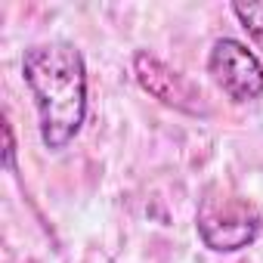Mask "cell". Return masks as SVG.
<instances>
[{
    "label": "cell",
    "instance_id": "1",
    "mask_svg": "<svg viewBox=\"0 0 263 263\" xmlns=\"http://www.w3.org/2000/svg\"><path fill=\"white\" fill-rule=\"evenodd\" d=\"M22 78L37 105L41 143L62 152L87 118V62L71 41L34 44L22 56Z\"/></svg>",
    "mask_w": 263,
    "mask_h": 263
},
{
    "label": "cell",
    "instance_id": "2",
    "mask_svg": "<svg viewBox=\"0 0 263 263\" xmlns=\"http://www.w3.org/2000/svg\"><path fill=\"white\" fill-rule=\"evenodd\" d=\"M198 235L217 254H235L257 241L260 214L241 198H204L198 208Z\"/></svg>",
    "mask_w": 263,
    "mask_h": 263
},
{
    "label": "cell",
    "instance_id": "3",
    "mask_svg": "<svg viewBox=\"0 0 263 263\" xmlns=\"http://www.w3.org/2000/svg\"><path fill=\"white\" fill-rule=\"evenodd\" d=\"M208 74L232 102H254L263 96V62L235 37H217L208 53Z\"/></svg>",
    "mask_w": 263,
    "mask_h": 263
},
{
    "label": "cell",
    "instance_id": "4",
    "mask_svg": "<svg viewBox=\"0 0 263 263\" xmlns=\"http://www.w3.org/2000/svg\"><path fill=\"white\" fill-rule=\"evenodd\" d=\"M134 74H137L140 87H143L149 96H155L158 102H164V105H171V108H177V111L195 115V118L211 115V105H208L201 87H195L186 74L167 68L158 56L140 50V53L134 56Z\"/></svg>",
    "mask_w": 263,
    "mask_h": 263
},
{
    "label": "cell",
    "instance_id": "5",
    "mask_svg": "<svg viewBox=\"0 0 263 263\" xmlns=\"http://www.w3.org/2000/svg\"><path fill=\"white\" fill-rule=\"evenodd\" d=\"M232 13L241 22L254 50H260V59H263V4H241L238 0V4H232Z\"/></svg>",
    "mask_w": 263,
    "mask_h": 263
},
{
    "label": "cell",
    "instance_id": "6",
    "mask_svg": "<svg viewBox=\"0 0 263 263\" xmlns=\"http://www.w3.org/2000/svg\"><path fill=\"white\" fill-rule=\"evenodd\" d=\"M4 137H7V167L16 171V140H13V127H10V121H4Z\"/></svg>",
    "mask_w": 263,
    "mask_h": 263
}]
</instances>
